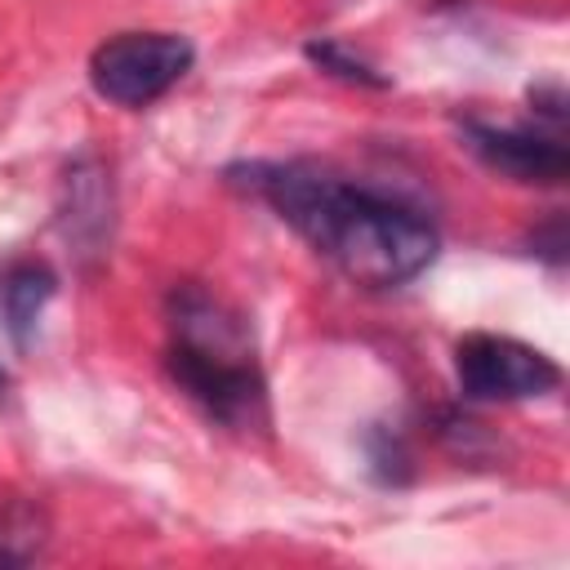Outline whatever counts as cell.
<instances>
[{
    "mask_svg": "<svg viewBox=\"0 0 570 570\" xmlns=\"http://www.w3.org/2000/svg\"><path fill=\"white\" fill-rule=\"evenodd\" d=\"M49 298H53V272L49 267L18 263V267L4 272V281H0V312H4V325H9V334L18 343L31 334V325L40 321Z\"/></svg>",
    "mask_w": 570,
    "mask_h": 570,
    "instance_id": "cell-7",
    "label": "cell"
},
{
    "mask_svg": "<svg viewBox=\"0 0 570 570\" xmlns=\"http://www.w3.org/2000/svg\"><path fill=\"white\" fill-rule=\"evenodd\" d=\"M463 138H468V147L490 169H499L512 183H561L566 169H570V151L561 147V138H548V134L494 129V125L468 120L463 125Z\"/></svg>",
    "mask_w": 570,
    "mask_h": 570,
    "instance_id": "cell-5",
    "label": "cell"
},
{
    "mask_svg": "<svg viewBox=\"0 0 570 570\" xmlns=\"http://www.w3.org/2000/svg\"><path fill=\"white\" fill-rule=\"evenodd\" d=\"M62 232L71 245H80V254H98L111 232V183L94 160H85L67 174Z\"/></svg>",
    "mask_w": 570,
    "mask_h": 570,
    "instance_id": "cell-6",
    "label": "cell"
},
{
    "mask_svg": "<svg viewBox=\"0 0 570 570\" xmlns=\"http://www.w3.org/2000/svg\"><path fill=\"white\" fill-rule=\"evenodd\" d=\"M191 40L174 31H125L94 49L89 80L116 107H147L191 71Z\"/></svg>",
    "mask_w": 570,
    "mask_h": 570,
    "instance_id": "cell-3",
    "label": "cell"
},
{
    "mask_svg": "<svg viewBox=\"0 0 570 570\" xmlns=\"http://www.w3.org/2000/svg\"><path fill=\"white\" fill-rule=\"evenodd\" d=\"M307 53L321 62V67H330L334 76H343V80H361V85H383V76H374L365 62H356V58H347L338 45H307Z\"/></svg>",
    "mask_w": 570,
    "mask_h": 570,
    "instance_id": "cell-9",
    "label": "cell"
},
{
    "mask_svg": "<svg viewBox=\"0 0 570 570\" xmlns=\"http://www.w3.org/2000/svg\"><path fill=\"white\" fill-rule=\"evenodd\" d=\"M245 187L258 191L298 236L312 240V249H321L356 285L392 289L414 281L436 258V232L423 214L325 169L249 165Z\"/></svg>",
    "mask_w": 570,
    "mask_h": 570,
    "instance_id": "cell-1",
    "label": "cell"
},
{
    "mask_svg": "<svg viewBox=\"0 0 570 570\" xmlns=\"http://www.w3.org/2000/svg\"><path fill=\"white\" fill-rule=\"evenodd\" d=\"M45 548V517L27 503L0 512V566H27Z\"/></svg>",
    "mask_w": 570,
    "mask_h": 570,
    "instance_id": "cell-8",
    "label": "cell"
},
{
    "mask_svg": "<svg viewBox=\"0 0 570 570\" xmlns=\"http://www.w3.org/2000/svg\"><path fill=\"white\" fill-rule=\"evenodd\" d=\"M174 383L223 428H263L267 396L240 316L200 289L174 294Z\"/></svg>",
    "mask_w": 570,
    "mask_h": 570,
    "instance_id": "cell-2",
    "label": "cell"
},
{
    "mask_svg": "<svg viewBox=\"0 0 570 570\" xmlns=\"http://www.w3.org/2000/svg\"><path fill=\"white\" fill-rule=\"evenodd\" d=\"M454 374L463 396L472 401H521V396H543L557 387V365L508 334H468L454 347Z\"/></svg>",
    "mask_w": 570,
    "mask_h": 570,
    "instance_id": "cell-4",
    "label": "cell"
}]
</instances>
